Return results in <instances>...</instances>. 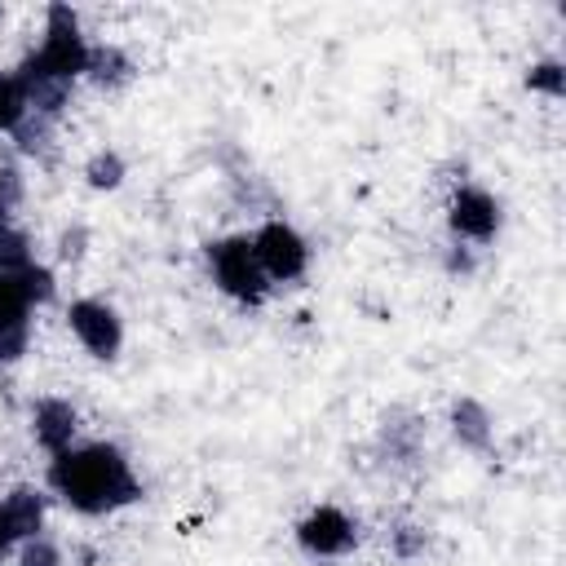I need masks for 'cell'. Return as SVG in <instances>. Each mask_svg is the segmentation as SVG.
Masks as SVG:
<instances>
[{"mask_svg":"<svg viewBox=\"0 0 566 566\" xmlns=\"http://www.w3.org/2000/svg\"><path fill=\"white\" fill-rule=\"evenodd\" d=\"M44 491L80 517H111L142 500V478L115 442L84 438L44 460Z\"/></svg>","mask_w":566,"mask_h":566,"instance_id":"obj_1","label":"cell"},{"mask_svg":"<svg viewBox=\"0 0 566 566\" xmlns=\"http://www.w3.org/2000/svg\"><path fill=\"white\" fill-rule=\"evenodd\" d=\"M53 296V274L35 261L27 270H0V363H18L31 349L35 310Z\"/></svg>","mask_w":566,"mask_h":566,"instance_id":"obj_2","label":"cell"},{"mask_svg":"<svg viewBox=\"0 0 566 566\" xmlns=\"http://www.w3.org/2000/svg\"><path fill=\"white\" fill-rule=\"evenodd\" d=\"M203 265H208L212 287H217L226 301L243 305V310L265 305V301H270V292H274V287H270V279L261 274L256 256H252L248 230H230V234L208 239V248H203Z\"/></svg>","mask_w":566,"mask_h":566,"instance_id":"obj_3","label":"cell"},{"mask_svg":"<svg viewBox=\"0 0 566 566\" xmlns=\"http://www.w3.org/2000/svg\"><path fill=\"white\" fill-rule=\"evenodd\" d=\"M248 243H252V256L261 265V274L270 279V287H287V283H301L314 265V248L310 239L287 221V217H261L252 230H248Z\"/></svg>","mask_w":566,"mask_h":566,"instance_id":"obj_4","label":"cell"},{"mask_svg":"<svg viewBox=\"0 0 566 566\" xmlns=\"http://www.w3.org/2000/svg\"><path fill=\"white\" fill-rule=\"evenodd\" d=\"M442 221H447V234L451 243H464V248H486L495 243V234L504 230V203L491 186L482 181H455L447 190V203H442Z\"/></svg>","mask_w":566,"mask_h":566,"instance_id":"obj_5","label":"cell"},{"mask_svg":"<svg viewBox=\"0 0 566 566\" xmlns=\"http://www.w3.org/2000/svg\"><path fill=\"white\" fill-rule=\"evenodd\" d=\"M62 323L71 332V340L93 358V363H115L124 354V340H128V327H124V314L115 310V301L106 296H71L62 305Z\"/></svg>","mask_w":566,"mask_h":566,"instance_id":"obj_6","label":"cell"},{"mask_svg":"<svg viewBox=\"0 0 566 566\" xmlns=\"http://www.w3.org/2000/svg\"><path fill=\"white\" fill-rule=\"evenodd\" d=\"M292 539H296V548H301L305 557H314V562H340V557H349V553L358 548L363 526H358V517H354L345 504L323 500V504H310V509L296 517Z\"/></svg>","mask_w":566,"mask_h":566,"instance_id":"obj_7","label":"cell"},{"mask_svg":"<svg viewBox=\"0 0 566 566\" xmlns=\"http://www.w3.org/2000/svg\"><path fill=\"white\" fill-rule=\"evenodd\" d=\"M44 526H49V491L31 482L9 486L0 495V562H9L22 539L44 535Z\"/></svg>","mask_w":566,"mask_h":566,"instance_id":"obj_8","label":"cell"},{"mask_svg":"<svg viewBox=\"0 0 566 566\" xmlns=\"http://www.w3.org/2000/svg\"><path fill=\"white\" fill-rule=\"evenodd\" d=\"M27 429L44 455H62L66 447L84 442V416L66 394H40L27 411Z\"/></svg>","mask_w":566,"mask_h":566,"instance_id":"obj_9","label":"cell"},{"mask_svg":"<svg viewBox=\"0 0 566 566\" xmlns=\"http://www.w3.org/2000/svg\"><path fill=\"white\" fill-rule=\"evenodd\" d=\"M447 429H451V438H455L464 451H491V442H495V416H491V407H486L482 398H473V394L451 398V407H447Z\"/></svg>","mask_w":566,"mask_h":566,"instance_id":"obj_10","label":"cell"},{"mask_svg":"<svg viewBox=\"0 0 566 566\" xmlns=\"http://www.w3.org/2000/svg\"><path fill=\"white\" fill-rule=\"evenodd\" d=\"M35 119V88L18 66H0V137H18Z\"/></svg>","mask_w":566,"mask_h":566,"instance_id":"obj_11","label":"cell"},{"mask_svg":"<svg viewBox=\"0 0 566 566\" xmlns=\"http://www.w3.org/2000/svg\"><path fill=\"white\" fill-rule=\"evenodd\" d=\"M80 177H84V186H88V190L111 195V190H119V186H124V177H128V159H124L115 146H97V150L84 159Z\"/></svg>","mask_w":566,"mask_h":566,"instance_id":"obj_12","label":"cell"},{"mask_svg":"<svg viewBox=\"0 0 566 566\" xmlns=\"http://www.w3.org/2000/svg\"><path fill=\"white\" fill-rule=\"evenodd\" d=\"M526 88L539 93V97H548V102H562V93H566V66H562L557 57L531 62V66H526Z\"/></svg>","mask_w":566,"mask_h":566,"instance_id":"obj_13","label":"cell"},{"mask_svg":"<svg viewBox=\"0 0 566 566\" xmlns=\"http://www.w3.org/2000/svg\"><path fill=\"white\" fill-rule=\"evenodd\" d=\"M13 566H66V548L53 535H31L18 544Z\"/></svg>","mask_w":566,"mask_h":566,"instance_id":"obj_14","label":"cell"},{"mask_svg":"<svg viewBox=\"0 0 566 566\" xmlns=\"http://www.w3.org/2000/svg\"><path fill=\"white\" fill-rule=\"evenodd\" d=\"M420 548H424V531H420V526L394 531V553H398V557H416Z\"/></svg>","mask_w":566,"mask_h":566,"instance_id":"obj_15","label":"cell"}]
</instances>
